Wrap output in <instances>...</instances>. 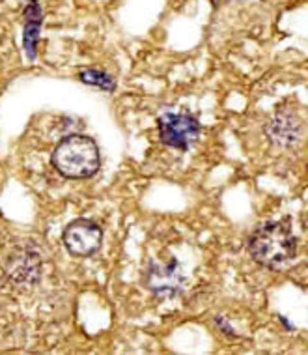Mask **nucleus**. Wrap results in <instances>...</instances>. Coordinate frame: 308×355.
<instances>
[{
    "mask_svg": "<svg viewBox=\"0 0 308 355\" xmlns=\"http://www.w3.org/2000/svg\"><path fill=\"white\" fill-rule=\"evenodd\" d=\"M251 257L264 268L282 270L297 257V239L284 223H265L248 238Z\"/></svg>",
    "mask_w": 308,
    "mask_h": 355,
    "instance_id": "nucleus-1",
    "label": "nucleus"
},
{
    "mask_svg": "<svg viewBox=\"0 0 308 355\" xmlns=\"http://www.w3.org/2000/svg\"><path fill=\"white\" fill-rule=\"evenodd\" d=\"M99 165L101 157L98 144L87 135L66 137L53 152V166L66 178H90L99 171Z\"/></svg>",
    "mask_w": 308,
    "mask_h": 355,
    "instance_id": "nucleus-2",
    "label": "nucleus"
},
{
    "mask_svg": "<svg viewBox=\"0 0 308 355\" xmlns=\"http://www.w3.org/2000/svg\"><path fill=\"white\" fill-rule=\"evenodd\" d=\"M159 139L163 144H167L176 150H187L192 142H197L200 135V125L197 118L185 112H167L157 120Z\"/></svg>",
    "mask_w": 308,
    "mask_h": 355,
    "instance_id": "nucleus-3",
    "label": "nucleus"
},
{
    "mask_svg": "<svg viewBox=\"0 0 308 355\" xmlns=\"http://www.w3.org/2000/svg\"><path fill=\"white\" fill-rule=\"evenodd\" d=\"M142 281L152 294L161 300H168L179 294L185 277L179 263L176 260H168V262H150L144 270Z\"/></svg>",
    "mask_w": 308,
    "mask_h": 355,
    "instance_id": "nucleus-4",
    "label": "nucleus"
},
{
    "mask_svg": "<svg viewBox=\"0 0 308 355\" xmlns=\"http://www.w3.org/2000/svg\"><path fill=\"white\" fill-rule=\"evenodd\" d=\"M103 241L101 228L88 219L73 220L64 232V245L73 257L87 258L99 251Z\"/></svg>",
    "mask_w": 308,
    "mask_h": 355,
    "instance_id": "nucleus-5",
    "label": "nucleus"
},
{
    "mask_svg": "<svg viewBox=\"0 0 308 355\" xmlns=\"http://www.w3.org/2000/svg\"><path fill=\"white\" fill-rule=\"evenodd\" d=\"M301 120L291 112H278L267 125V133L273 142L280 146H291L301 139Z\"/></svg>",
    "mask_w": 308,
    "mask_h": 355,
    "instance_id": "nucleus-6",
    "label": "nucleus"
},
{
    "mask_svg": "<svg viewBox=\"0 0 308 355\" xmlns=\"http://www.w3.org/2000/svg\"><path fill=\"white\" fill-rule=\"evenodd\" d=\"M42 8L36 0H32L30 4L25 10V32H23V43H25V51L28 53L30 58L36 56V45L39 40V31H42Z\"/></svg>",
    "mask_w": 308,
    "mask_h": 355,
    "instance_id": "nucleus-7",
    "label": "nucleus"
},
{
    "mask_svg": "<svg viewBox=\"0 0 308 355\" xmlns=\"http://www.w3.org/2000/svg\"><path fill=\"white\" fill-rule=\"evenodd\" d=\"M80 80L87 83V85L99 86V88H103L107 92H112V90L116 88V83H114V79H112L111 75L103 73V71H98V69H87V71H82V73H80Z\"/></svg>",
    "mask_w": 308,
    "mask_h": 355,
    "instance_id": "nucleus-8",
    "label": "nucleus"
}]
</instances>
